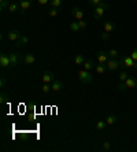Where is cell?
Listing matches in <instances>:
<instances>
[{
	"label": "cell",
	"instance_id": "obj_1",
	"mask_svg": "<svg viewBox=\"0 0 137 152\" xmlns=\"http://www.w3.org/2000/svg\"><path fill=\"white\" fill-rule=\"evenodd\" d=\"M77 75L78 78H80V81L82 82V84H91L92 81H93V75L89 73L88 70H78L77 71Z\"/></svg>",
	"mask_w": 137,
	"mask_h": 152
},
{
	"label": "cell",
	"instance_id": "obj_2",
	"mask_svg": "<svg viewBox=\"0 0 137 152\" xmlns=\"http://www.w3.org/2000/svg\"><path fill=\"white\" fill-rule=\"evenodd\" d=\"M118 62H119V67H122V69L133 67V64H134V60L132 59V56H122L118 59Z\"/></svg>",
	"mask_w": 137,
	"mask_h": 152
},
{
	"label": "cell",
	"instance_id": "obj_3",
	"mask_svg": "<svg viewBox=\"0 0 137 152\" xmlns=\"http://www.w3.org/2000/svg\"><path fill=\"white\" fill-rule=\"evenodd\" d=\"M41 81H42V84H52V82L55 81V75H53L52 71L47 70V71H44V73H42Z\"/></svg>",
	"mask_w": 137,
	"mask_h": 152
},
{
	"label": "cell",
	"instance_id": "obj_4",
	"mask_svg": "<svg viewBox=\"0 0 137 152\" xmlns=\"http://www.w3.org/2000/svg\"><path fill=\"white\" fill-rule=\"evenodd\" d=\"M96 56H97V63L100 64H107V62L110 59L108 52H104V51H99Z\"/></svg>",
	"mask_w": 137,
	"mask_h": 152
},
{
	"label": "cell",
	"instance_id": "obj_5",
	"mask_svg": "<svg viewBox=\"0 0 137 152\" xmlns=\"http://www.w3.org/2000/svg\"><path fill=\"white\" fill-rule=\"evenodd\" d=\"M33 3V0H19V12L21 14H23L26 10H29L30 8V6H32Z\"/></svg>",
	"mask_w": 137,
	"mask_h": 152
},
{
	"label": "cell",
	"instance_id": "obj_6",
	"mask_svg": "<svg viewBox=\"0 0 137 152\" xmlns=\"http://www.w3.org/2000/svg\"><path fill=\"white\" fill-rule=\"evenodd\" d=\"M21 33H19V30H17V29H12V30H10L8 32V34H7V37H8V40L10 41H15L17 42L18 40L21 39Z\"/></svg>",
	"mask_w": 137,
	"mask_h": 152
},
{
	"label": "cell",
	"instance_id": "obj_7",
	"mask_svg": "<svg viewBox=\"0 0 137 152\" xmlns=\"http://www.w3.org/2000/svg\"><path fill=\"white\" fill-rule=\"evenodd\" d=\"M71 15L74 17V19H77V21H81L82 18H84V10L80 7H74L71 10Z\"/></svg>",
	"mask_w": 137,
	"mask_h": 152
},
{
	"label": "cell",
	"instance_id": "obj_8",
	"mask_svg": "<svg viewBox=\"0 0 137 152\" xmlns=\"http://www.w3.org/2000/svg\"><path fill=\"white\" fill-rule=\"evenodd\" d=\"M0 66L1 67H11V60H10V56H7L6 53H1L0 55Z\"/></svg>",
	"mask_w": 137,
	"mask_h": 152
},
{
	"label": "cell",
	"instance_id": "obj_9",
	"mask_svg": "<svg viewBox=\"0 0 137 152\" xmlns=\"http://www.w3.org/2000/svg\"><path fill=\"white\" fill-rule=\"evenodd\" d=\"M8 56H10V60H11V67H17L18 63L22 60V56L18 55V53H10Z\"/></svg>",
	"mask_w": 137,
	"mask_h": 152
},
{
	"label": "cell",
	"instance_id": "obj_10",
	"mask_svg": "<svg viewBox=\"0 0 137 152\" xmlns=\"http://www.w3.org/2000/svg\"><path fill=\"white\" fill-rule=\"evenodd\" d=\"M107 70H110V71H115L116 69L119 67V62L116 59H108V62H107Z\"/></svg>",
	"mask_w": 137,
	"mask_h": 152
},
{
	"label": "cell",
	"instance_id": "obj_11",
	"mask_svg": "<svg viewBox=\"0 0 137 152\" xmlns=\"http://www.w3.org/2000/svg\"><path fill=\"white\" fill-rule=\"evenodd\" d=\"M105 10H103L100 6H97V7L93 8V12H92V17L95 18V19H102L103 15H104Z\"/></svg>",
	"mask_w": 137,
	"mask_h": 152
},
{
	"label": "cell",
	"instance_id": "obj_12",
	"mask_svg": "<svg viewBox=\"0 0 137 152\" xmlns=\"http://www.w3.org/2000/svg\"><path fill=\"white\" fill-rule=\"evenodd\" d=\"M103 28H104V32H114L115 30V23H114L113 21H105L104 23H103Z\"/></svg>",
	"mask_w": 137,
	"mask_h": 152
},
{
	"label": "cell",
	"instance_id": "obj_13",
	"mask_svg": "<svg viewBox=\"0 0 137 152\" xmlns=\"http://www.w3.org/2000/svg\"><path fill=\"white\" fill-rule=\"evenodd\" d=\"M36 62V55L34 53H28L23 56V63L25 64H33Z\"/></svg>",
	"mask_w": 137,
	"mask_h": 152
},
{
	"label": "cell",
	"instance_id": "obj_14",
	"mask_svg": "<svg viewBox=\"0 0 137 152\" xmlns=\"http://www.w3.org/2000/svg\"><path fill=\"white\" fill-rule=\"evenodd\" d=\"M125 84H126V86L129 89H134V88H137V80L136 78H133V77H129L125 81Z\"/></svg>",
	"mask_w": 137,
	"mask_h": 152
},
{
	"label": "cell",
	"instance_id": "obj_15",
	"mask_svg": "<svg viewBox=\"0 0 137 152\" xmlns=\"http://www.w3.org/2000/svg\"><path fill=\"white\" fill-rule=\"evenodd\" d=\"M51 85H52V92H59L60 89L63 88V82L58 81V80H55V81H53Z\"/></svg>",
	"mask_w": 137,
	"mask_h": 152
},
{
	"label": "cell",
	"instance_id": "obj_16",
	"mask_svg": "<svg viewBox=\"0 0 137 152\" xmlns=\"http://www.w3.org/2000/svg\"><path fill=\"white\" fill-rule=\"evenodd\" d=\"M74 63L77 64V66H82V64L85 63V56L81 55V53L75 55V56H74Z\"/></svg>",
	"mask_w": 137,
	"mask_h": 152
},
{
	"label": "cell",
	"instance_id": "obj_17",
	"mask_svg": "<svg viewBox=\"0 0 137 152\" xmlns=\"http://www.w3.org/2000/svg\"><path fill=\"white\" fill-rule=\"evenodd\" d=\"M116 121H118V117H116L115 114H110V115H107L105 124H107V125H114Z\"/></svg>",
	"mask_w": 137,
	"mask_h": 152
},
{
	"label": "cell",
	"instance_id": "obj_18",
	"mask_svg": "<svg viewBox=\"0 0 137 152\" xmlns=\"http://www.w3.org/2000/svg\"><path fill=\"white\" fill-rule=\"evenodd\" d=\"M82 66H84V69H85V70L91 71L92 69H95V66H96V64H95V62H93V60H91V59H89V60H85V63L82 64Z\"/></svg>",
	"mask_w": 137,
	"mask_h": 152
},
{
	"label": "cell",
	"instance_id": "obj_19",
	"mask_svg": "<svg viewBox=\"0 0 137 152\" xmlns=\"http://www.w3.org/2000/svg\"><path fill=\"white\" fill-rule=\"evenodd\" d=\"M28 41H29V39L26 37V36H21V39L17 41V47L19 48V47H25L26 44H28Z\"/></svg>",
	"mask_w": 137,
	"mask_h": 152
},
{
	"label": "cell",
	"instance_id": "obj_20",
	"mask_svg": "<svg viewBox=\"0 0 137 152\" xmlns=\"http://www.w3.org/2000/svg\"><path fill=\"white\" fill-rule=\"evenodd\" d=\"M95 69H96V73H97V74H104L105 70H107V66L97 63V66H95Z\"/></svg>",
	"mask_w": 137,
	"mask_h": 152
},
{
	"label": "cell",
	"instance_id": "obj_21",
	"mask_svg": "<svg viewBox=\"0 0 137 152\" xmlns=\"http://www.w3.org/2000/svg\"><path fill=\"white\" fill-rule=\"evenodd\" d=\"M8 11H10L11 14H15L17 11H19V4L18 3H10V6H8Z\"/></svg>",
	"mask_w": 137,
	"mask_h": 152
},
{
	"label": "cell",
	"instance_id": "obj_22",
	"mask_svg": "<svg viewBox=\"0 0 137 152\" xmlns=\"http://www.w3.org/2000/svg\"><path fill=\"white\" fill-rule=\"evenodd\" d=\"M49 4H51V7L60 8L62 4H63V0H49Z\"/></svg>",
	"mask_w": 137,
	"mask_h": 152
},
{
	"label": "cell",
	"instance_id": "obj_23",
	"mask_svg": "<svg viewBox=\"0 0 137 152\" xmlns=\"http://www.w3.org/2000/svg\"><path fill=\"white\" fill-rule=\"evenodd\" d=\"M51 91H52V85L51 84H42V86H41V92L42 93H49L51 92Z\"/></svg>",
	"mask_w": 137,
	"mask_h": 152
},
{
	"label": "cell",
	"instance_id": "obj_24",
	"mask_svg": "<svg viewBox=\"0 0 137 152\" xmlns=\"http://www.w3.org/2000/svg\"><path fill=\"white\" fill-rule=\"evenodd\" d=\"M70 30H71V32H74V33L80 32L81 29H80V25H78V21L77 22H71V23H70Z\"/></svg>",
	"mask_w": 137,
	"mask_h": 152
},
{
	"label": "cell",
	"instance_id": "obj_25",
	"mask_svg": "<svg viewBox=\"0 0 137 152\" xmlns=\"http://www.w3.org/2000/svg\"><path fill=\"white\" fill-rule=\"evenodd\" d=\"M108 56H110V59H118L119 52H118V50H110L108 51Z\"/></svg>",
	"mask_w": 137,
	"mask_h": 152
},
{
	"label": "cell",
	"instance_id": "obj_26",
	"mask_svg": "<svg viewBox=\"0 0 137 152\" xmlns=\"http://www.w3.org/2000/svg\"><path fill=\"white\" fill-rule=\"evenodd\" d=\"M105 121H97V122H96V129H97V130H104L105 129Z\"/></svg>",
	"mask_w": 137,
	"mask_h": 152
},
{
	"label": "cell",
	"instance_id": "obj_27",
	"mask_svg": "<svg viewBox=\"0 0 137 152\" xmlns=\"http://www.w3.org/2000/svg\"><path fill=\"white\" fill-rule=\"evenodd\" d=\"M118 78H119V81H121V82H125V81H126V80H127V78H129V74H127L126 71L123 70V71H121V73H119V75H118Z\"/></svg>",
	"mask_w": 137,
	"mask_h": 152
},
{
	"label": "cell",
	"instance_id": "obj_28",
	"mask_svg": "<svg viewBox=\"0 0 137 152\" xmlns=\"http://www.w3.org/2000/svg\"><path fill=\"white\" fill-rule=\"evenodd\" d=\"M58 14H59V8L51 7V10L48 11V15H49V17H52V18H55V17H56Z\"/></svg>",
	"mask_w": 137,
	"mask_h": 152
},
{
	"label": "cell",
	"instance_id": "obj_29",
	"mask_svg": "<svg viewBox=\"0 0 137 152\" xmlns=\"http://www.w3.org/2000/svg\"><path fill=\"white\" fill-rule=\"evenodd\" d=\"M99 6H100V7H102L103 10H105V11H108V10H110V7H111V6H110V4L107 3V1H104V0H102Z\"/></svg>",
	"mask_w": 137,
	"mask_h": 152
},
{
	"label": "cell",
	"instance_id": "obj_30",
	"mask_svg": "<svg viewBox=\"0 0 137 152\" xmlns=\"http://www.w3.org/2000/svg\"><path fill=\"white\" fill-rule=\"evenodd\" d=\"M8 99H10V97H8V95H6V93H1V95H0V103H1V104H6V103L8 102Z\"/></svg>",
	"mask_w": 137,
	"mask_h": 152
},
{
	"label": "cell",
	"instance_id": "obj_31",
	"mask_svg": "<svg viewBox=\"0 0 137 152\" xmlns=\"http://www.w3.org/2000/svg\"><path fill=\"white\" fill-rule=\"evenodd\" d=\"M127 89V86H126V84H125V82H121L119 85H118V92H125V91H126Z\"/></svg>",
	"mask_w": 137,
	"mask_h": 152
},
{
	"label": "cell",
	"instance_id": "obj_32",
	"mask_svg": "<svg viewBox=\"0 0 137 152\" xmlns=\"http://www.w3.org/2000/svg\"><path fill=\"white\" fill-rule=\"evenodd\" d=\"M8 1L7 0H0V10H4V8H8Z\"/></svg>",
	"mask_w": 137,
	"mask_h": 152
},
{
	"label": "cell",
	"instance_id": "obj_33",
	"mask_svg": "<svg viewBox=\"0 0 137 152\" xmlns=\"http://www.w3.org/2000/svg\"><path fill=\"white\" fill-rule=\"evenodd\" d=\"M100 39H102L103 41H108V40H110V33L108 32L102 33V34H100Z\"/></svg>",
	"mask_w": 137,
	"mask_h": 152
},
{
	"label": "cell",
	"instance_id": "obj_34",
	"mask_svg": "<svg viewBox=\"0 0 137 152\" xmlns=\"http://www.w3.org/2000/svg\"><path fill=\"white\" fill-rule=\"evenodd\" d=\"M100 1H102V0H88V3L91 4V6H93V7H97L99 4H100Z\"/></svg>",
	"mask_w": 137,
	"mask_h": 152
},
{
	"label": "cell",
	"instance_id": "obj_35",
	"mask_svg": "<svg viewBox=\"0 0 137 152\" xmlns=\"http://www.w3.org/2000/svg\"><path fill=\"white\" fill-rule=\"evenodd\" d=\"M78 25H80V29H81V30H84V29L86 28V22H85L84 19H81V21H78Z\"/></svg>",
	"mask_w": 137,
	"mask_h": 152
},
{
	"label": "cell",
	"instance_id": "obj_36",
	"mask_svg": "<svg viewBox=\"0 0 137 152\" xmlns=\"http://www.w3.org/2000/svg\"><path fill=\"white\" fill-rule=\"evenodd\" d=\"M103 148H104L105 151H110V149H111V144H110L108 141H104L103 142Z\"/></svg>",
	"mask_w": 137,
	"mask_h": 152
},
{
	"label": "cell",
	"instance_id": "obj_37",
	"mask_svg": "<svg viewBox=\"0 0 137 152\" xmlns=\"http://www.w3.org/2000/svg\"><path fill=\"white\" fill-rule=\"evenodd\" d=\"M130 56H132V59H133L134 62H136V60H137V48H134L133 52H132V55H130Z\"/></svg>",
	"mask_w": 137,
	"mask_h": 152
},
{
	"label": "cell",
	"instance_id": "obj_38",
	"mask_svg": "<svg viewBox=\"0 0 137 152\" xmlns=\"http://www.w3.org/2000/svg\"><path fill=\"white\" fill-rule=\"evenodd\" d=\"M6 78L4 77H1V80H0V86H1V88H4V86H6Z\"/></svg>",
	"mask_w": 137,
	"mask_h": 152
},
{
	"label": "cell",
	"instance_id": "obj_39",
	"mask_svg": "<svg viewBox=\"0 0 137 152\" xmlns=\"http://www.w3.org/2000/svg\"><path fill=\"white\" fill-rule=\"evenodd\" d=\"M37 3H39L40 6H44V4L49 3V0H37Z\"/></svg>",
	"mask_w": 137,
	"mask_h": 152
},
{
	"label": "cell",
	"instance_id": "obj_40",
	"mask_svg": "<svg viewBox=\"0 0 137 152\" xmlns=\"http://www.w3.org/2000/svg\"><path fill=\"white\" fill-rule=\"evenodd\" d=\"M132 69H134V70H137V60H136V62H134V64H133V67H132Z\"/></svg>",
	"mask_w": 137,
	"mask_h": 152
},
{
	"label": "cell",
	"instance_id": "obj_41",
	"mask_svg": "<svg viewBox=\"0 0 137 152\" xmlns=\"http://www.w3.org/2000/svg\"><path fill=\"white\" fill-rule=\"evenodd\" d=\"M133 3H137V0H133Z\"/></svg>",
	"mask_w": 137,
	"mask_h": 152
},
{
	"label": "cell",
	"instance_id": "obj_42",
	"mask_svg": "<svg viewBox=\"0 0 137 152\" xmlns=\"http://www.w3.org/2000/svg\"><path fill=\"white\" fill-rule=\"evenodd\" d=\"M136 151H137V148H136Z\"/></svg>",
	"mask_w": 137,
	"mask_h": 152
}]
</instances>
